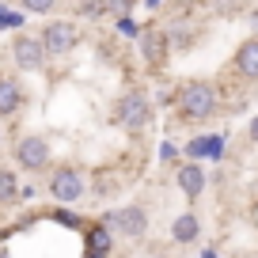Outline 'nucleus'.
<instances>
[{"label": "nucleus", "mask_w": 258, "mask_h": 258, "mask_svg": "<svg viewBox=\"0 0 258 258\" xmlns=\"http://www.w3.org/2000/svg\"><path fill=\"white\" fill-rule=\"evenodd\" d=\"M175 186L182 190L186 202H198L209 186V175H205L202 163H182V167H175Z\"/></svg>", "instance_id": "nucleus-9"}, {"label": "nucleus", "mask_w": 258, "mask_h": 258, "mask_svg": "<svg viewBox=\"0 0 258 258\" xmlns=\"http://www.w3.org/2000/svg\"><path fill=\"white\" fill-rule=\"evenodd\" d=\"M38 34H42V42H46L49 61H53V57H69L80 46V27H76L73 19H49Z\"/></svg>", "instance_id": "nucleus-6"}, {"label": "nucleus", "mask_w": 258, "mask_h": 258, "mask_svg": "<svg viewBox=\"0 0 258 258\" xmlns=\"http://www.w3.org/2000/svg\"><path fill=\"white\" fill-rule=\"evenodd\" d=\"M198 235H202V220H198V213H178V217L171 220V239H175L178 247L198 243Z\"/></svg>", "instance_id": "nucleus-11"}, {"label": "nucleus", "mask_w": 258, "mask_h": 258, "mask_svg": "<svg viewBox=\"0 0 258 258\" xmlns=\"http://www.w3.org/2000/svg\"><path fill=\"white\" fill-rule=\"evenodd\" d=\"M12 61H16V69H23V73H42V69L49 64V53H46L42 34L19 31L16 38H12Z\"/></svg>", "instance_id": "nucleus-5"}, {"label": "nucleus", "mask_w": 258, "mask_h": 258, "mask_svg": "<svg viewBox=\"0 0 258 258\" xmlns=\"http://www.w3.org/2000/svg\"><path fill=\"white\" fill-rule=\"evenodd\" d=\"M0 156H4V133H0Z\"/></svg>", "instance_id": "nucleus-18"}, {"label": "nucleus", "mask_w": 258, "mask_h": 258, "mask_svg": "<svg viewBox=\"0 0 258 258\" xmlns=\"http://www.w3.org/2000/svg\"><path fill=\"white\" fill-rule=\"evenodd\" d=\"M235 73L243 80H258V38H247L235 49Z\"/></svg>", "instance_id": "nucleus-12"}, {"label": "nucleus", "mask_w": 258, "mask_h": 258, "mask_svg": "<svg viewBox=\"0 0 258 258\" xmlns=\"http://www.w3.org/2000/svg\"><path fill=\"white\" fill-rule=\"evenodd\" d=\"M23 198V186H19V175L12 167H0V209L4 205H16Z\"/></svg>", "instance_id": "nucleus-13"}, {"label": "nucleus", "mask_w": 258, "mask_h": 258, "mask_svg": "<svg viewBox=\"0 0 258 258\" xmlns=\"http://www.w3.org/2000/svg\"><path fill=\"white\" fill-rule=\"evenodd\" d=\"M57 4H61V0H19V8L31 12V16H49Z\"/></svg>", "instance_id": "nucleus-15"}, {"label": "nucleus", "mask_w": 258, "mask_h": 258, "mask_svg": "<svg viewBox=\"0 0 258 258\" xmlns=\"http://www.w3.org/2000/svg\"><path fill=\"white\" fill-rule=\"evenodd\" d=\"M73 12L76 16H88V19H99V16H106V0H76Z\"/></svg>", "instance_id": "nucleus-14"}, {"label": "nucleus", "mask_w": 258, "mask_h": 258, "mask_svg": "<svg viewBox=\"0 0 258 258\" xmlns=\"http://www.w3.org/2000/svg\"><path fill=\"white\" fill-rule=\"evenodd\" d=\"M12 160H16L19 171L27 175H42V171H53V148L42 133H19L16 145H12Z\"/></svg>", "instance_id": "nucleus-3"}, {"label": "nucleus", "mask_w": 258, "mask_h": 258, "mask_svg": "<svg viewBox=\"0 0 258 258\" xmlns=\"http://www.w3.org/2000/svg\"><path fill=\"white\" fill-rule=\"evenodd\" d=\"M171 49H175L171 31H163V27H145V31H141V61H145L152 73H163V69H167Z\"/></svg>", "instance_id": "nucleus-7"}, {"label": "nucleus", "mask_w": 258, "mask_h": 258, "mask_svg": "<svg viewBox=\"0 0 258 258\" xmlns=\"http://www.w3.org/2000/svg\"><path fill=\"white\" fill-rule=\"evenodd\" d=\"M129 8H133V0H106V12H110V16H125Z\"/></svg>", "instance_id": "nucleus-16"}, {"label": "nucleus", "mask_w": 258, "mask_h": 258, "mask_svg": "<svg viewBox=\"0 0 258 258\" xmlns=\"http://www.w3.org/2000/svg\"><path fill=\"white\" fill-rule=\"evenodd\" d=\"M46 194L57 205L84 202V194H88V175H84V167H76V163H57V167L49 171V178H46Z\"/></svg>", "instance_id": "nucleus-4"}, {"label": "nucleus", "mask_w": 258, "mask_h": 258, "mask_svg": "<svg viewBox=\"0 0 258 258\" xmlns=\"http://www.w3.org/2000/svg\"><path fill=\"white\" fill-rule=\"evenodd\" d=\"M23 103H27L23 84H19L16 76H0V121H4V118H16Z\"/></svg>", "instance_id": "nucleus-10"}, {"label": "nucleus", "mask_w": 258, "mask_h": 258, "mask_svg": "<svg viewBox=\"0 0 258 258\" xmlns=\"http://www.w3.org/2000/svg\"><path fill=\"white\" fill-rule=\"evenodd\" d=\"M247 141H250V145H258V118L247 125Z\"/></svg>", "instance_id": "nucleus-17"}, {"label": "nucleus", "mask_w": 258, "mask_h": 258, "mask_svg": "<svg viewBox=\"0 0 258 258\" xmlns=\"http://www.w3.org/2000/svg\"><path fill=\"white\" fill-rule=\"evenodd\" d=\"M114 125H121L125 133H145L156 118V106L145 91H125V95L114 99V110H110Z\"/></svg>", "instance_id": "nucleus-2"}, {"label": "nucleus", "mask_w": 258, "mask_h": 258, "mask_svg": "<svg viewBox=\"0 0 258 258\" xmlns=\"http://www.w3.org/2000/svg\"><path fill=\"white\" fill-rule=\"evenodd\" d=\"M175 114L182 121H209L217 114V91L205 80H182L175 88Z\"/></svg>", "instance_id": "nucleus-1"}, {"label": "nucleus", "mask_w": 258, "mask_h": 258, "mask_svg": "<svg viewBox=\"0 0 258 258\" xmlns=\"http://www.w3.org/2000/svg\"><path fill=\"white\" fill-rule=\"evenodd\" d=\"M106 228L121 239H141L148 232V209L145 205H121V209L106 213Z\"/></svg>", "instance_id": "nucleus-8"}]
</instances>
